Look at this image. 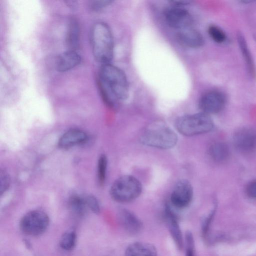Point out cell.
Here are the masks:
<instances>
[{"instance_id": "obj_1", "label": "cell", "mask_w": 256, "mask_h": 256, "mask_svg": "<svg viewBox=\"0 0 256 256\" xmlns=\"http://www.w3.org/2000/svg\"><path fill=\"white\" fill-rule=\"evenodd\" d=\"M98 84L104 100L111 108H116L120 100L128 96L129 86L126 74L110 64H102Z\"/></svg>"}, {"instance_id": "obj_2", "label": "cell", "mask_w": 256, "mask_h": 256, "mask_svg": "<svg viewBox=\"0 0 256 256\" xmlns=\"http://www.w3.org/2000/svg\"><path fill=\"white\" fill-rule=\"evenodd\" d=\"M92 52L95 60L102 64H110L114 54V43L111 30L104 22H97L90 32Z\"/></svg>"}, {"instance_id": "obj_3", "label": "cell", "mask_w": 256, "mask_h": 256, "mask_svg": "<svg viewBox=\"0 0 256 256\" xmlns=\"http://www.w3.org/2000/svg\"><path fill=\"white\" fill-rule=\"evenodd\" d=\"M175 126L180 134L191 136L210 132L214 124L210 115L201 112L179 117Z\"/></svg>"}, {"instance_id": "obj_4", "label": "cell", "mask_w": 256, "mask_h": 256, "mask_svg": "<svg viewBox=\"0 0 256 256\" xmlns=\"http://www.w3.org/2000/svg\"><path fill=\"white\" fill-rule=\"evenodd\" d=\"M178 137L176 133L164 125H156L146 130L140 137L144 145L160 149H169L176 144Z\"/></svg>"}, {"instance_id": "obj_5", "label": "cell", "mask_w": 256, "mask_h": 256, "mask_svg": "<svg viewBox=\"0 0 256 256\" xmlns=\"http://www.w3.org/2000/svg\"><path fill=\"white\" fill-rule=\"evenodd\" d=\"M142 191V184L136 178L124 175L114 182L110 188V194L118 202H128L138 197Z\"/></svg>"}, {"instance_id": "obj_6", "label": "cell", "mask_w": 256, "mask_h": 256, "mask_svg": "<svg viewBox=\"0 0 256 256\" xmlns=\"http://www.w3.org/2000/svg\"><path fill=\"white\" fill-rule=\"evenodd\" d=\"M49 224L46 214L40 210L29 212L24 216L20 222L21 230L25 234L36 236L44 233Z\"/></svg>"}, {"instance_id": "obj_7", "label": "cell", "mask_w": 256, "mask_h": 256, "mask_svg": "<svg viewBox=\"0 0 256 256\" xmlns=\"http://www.w3.org/2000/svg\"><path fill=\"white\" fill-rule=\"evenodd\" d=\"M226 101V96L223 92L212 90L202 94L198 106L202 112L210 115L220 112L224 108Z\"/></svg>"}, {"instance_id": "obj_8", "label": "cell", "mask_w": 256, "mask_h": 256, "mask_svg": "<svg viewBox=\"0 0 256 256\" xmlns=\"http://www.w3.org/2000/svg\"><path fill=\"white\" fill-rule=\"evenodd\" d=\"M236 148L242 154H250L256 149V130L243 127L237 130L232 137Z\"/></svg>"}, {"instance_id": "obj_9", "label": "cell", "mask_w": 256, "mask_h": 256, "mask_svg": "<svg viewBox=\"0 0 256 256\" xmlns=\"http://www.w3.org/2000/svg\"><path fill=\"white\" fill-rule=\"evenodd\" d=\"M164 17L170 26L180 30L191 27L193 22L189 12L180 6H174L167 8L164 12Z\"/></svg>"}, {"instance_id": "obj_10", "label": "cell", "mask_w": 256, "mask_h": 256, "mask_svg": "<svg viewBox=\"0 0 256 256\" xmlns=\"http://www.w3.org/2000/svg\"><path fill=\"white\" fill-rule=\"evenodd\" d=\"M192 197V186L188 180L183 179L175 185L170 196V202L174 207L184 208L190 204Z\"/></svg>"}, {"instance_id": "obj_11", "label": "cell", "mask_w": 256, "mask_h": 256, "mask_svg": "<svg viewBox=\"0 0 256 256\" xmlns=\"http://www.w3.org/2000/svg\"><path fill=\"white\" fill-rule=\"evenodd\" d=\"M164 216L168 230L176 245L178 249H182L184 242L182 232L177 217L168 205H166L165 207Z\"/></svg>"}, {"instance_id": "obj_12", "label": "cell", "mask_w": 256, "mask_h": 256, "mask_svg": "<svg viewBox=\"0 0 256 256\" xmlns=\"http://www.w3.org/2000/svg\"><path fill=\"white\" fill-rule=\"evenodd\" d=\"M120 224L128 234L134 235L140 232L142 224L140 220L132 212L126 209H122L118 214Z\"/></svg>"}, {"instance_id": "obj_13", "label": "cell", "mask_w": 256, "mask_h": 256, "mask_svg": "<svg viewBox=\"0 0 256 256\" xmlns=\"http://www.w3.org/2000/svg\"><path fill=\"white\" fill-rule=\"evenodd\" d=\"M176 36L180 42L189 48H200L204 44L202 35L191 27L180 30Z\"/></svg>"}, {"instance_id": "obj_14", "label": "cell", "mask_w": 256, "mask_h": 256, "mask_svg": "<svg viewBox=\"0 0 256 256\" xmlns=\"http://www.w3.org/2000/svg\"><path fill=\"white\" fill-rule=\"evenodd\" d=\"M80 62V56L76 51L68 50L58 57L56 67L58 71L65 72L78 66Z\"/></svg>"}, {"instance_id": "obj_15", "label": "cell", "mask_w": 256, "mask_h": 256, "mask_svg": "<svg viewBox=\"0 0 256 256\" xmlns=\"http://www.w3.org/2000/svg\"><path fill=\"white\" fill-rule=\"evenodd\" d=\"M87 138V135L84 131L78 129H71L60 137L58 146L62 148H68L84 142Z\"/></svg>"}, {"instance_id": "obj_16", "label": "cell", "mask_w": 256, "mask_h": 256, "mask_svg": "<svg viewBox=\"0 0 256 256\" xmlns=\"http://www.w3.org/2000/svg\"><path fill=\"white\" fill-rule=\"evenodd\" d=\"M124 256H157V250L152 244L134 242L126 248Z\"/></svg>"}, {"instance_id": "obj_17", "label": "cell", "mask_w": 256, "mask_h": 256, "mask_svg": "<svg viewBox=\"0 0 256 256\" xmlns=\"http://www.w3.org/2000/svg\"><path fill=\"white\" fill-rule=\"evenodd\" d=\"M236 38L238 44L244 60L248 71L252 78H255L256 77V68L246 40L241 32H238Z\"/></svg>"}, {"instance_id": "obj_18", "label": "cell", "mask_w": 256, "mask_h": 256, "mask_svg": "<svg viewBox=\"0 0 256 256\" xmlns=\"http://www.w3.org/2000/svg\"><path fill=\"white\" fill-rule=\"evenodd\" d=\"M80 28L77 20L72 18L66 36V44L69 50L76 51L79 45Z\"/></svg>"}, {"instance_id": "obj_19", "label": "cell", "mask_w": 256, "mask_h": 256, "mask_svg": "<svg viewBox=\"0 0 256 256\" xmlns=\"http://www.w3.org/2000/svg\"><path fill=\"white\" fill-rule=\"evenodd\" d=\"M208 154L214 161L223 162L228 159L230 152L226 144L223 142H216L210 146Z\"/></svg>"}, {"instance_id": "obj_20", "label": "cell", "mask_w": 256, "mask_h": 256, "mask_svg": "<svg viewBox=\"0 0 256 256\" xmlns=\"http://www.w3.org/2000/svg\"><path fill=\"white\" fill-rule=\"evenodd\" d=\"M69 207L74 214L78 216H83L88 208L85 198L73 196L68 202Z\"/></svg>"}, {"instance_id": "obj_21", "label": "cell", "mask_w": 256, "mask_h": 256, "mask_svg": "<svg viewBox=\"0 0 256 256\" xmlns=\"http://www.w3.org/2000/svg\"><path fill=\"white\" fill-rule=\"evenodd\" d=\"M76 235L73 232L64 233L60 240V246L64 250H70L74 248L76 242Z\"/></svg>"}, {"instance_id": "obj_22", "label": "cell", "mask_w": 256, "mask_h": 256, "mask_svg": "<svg viewBox=\"0 0 256 256\" xmlns=\"http://www.w3.org/2000/svg\"><path fill=\"white\" fill-rule=\"evenodd\" d=\"M208 31L212 39L217 43H223L226 40V36L225 32L216 26H210L208 28Z\"/></svg>"}, {"instance_id": "obj_23", "label": "cell", "mask_w": 256, "mask_h": 256, "mask_svg": "<svg viewBox=\"0 0 256 256\" xmlns=\"http://www.w3.org/2000/svg\"><path fill=\"white\" fill-rule=\"evenodd\" d=\"M107 164L106 156L104 154L102 155L99 158L98 164V176L101 184H104L105 181Z\"/></svg>"}, {"instance_id": "obj_24", "label": "cell", "mask_w": 256, "mask_h": 256, "mask_svg": "<svg viewBox=\"0 0 256 256\" xmlns=\"http://www.w3.org/2000/svg\"><path fill=\"white\" fill-rule=\"evenodd\" d=\"M186 254L185 256H196L194 240L192 234L188 232L185 236Z\"/></svg>"}, {"instance_id": "obj_25", "label": "cell", "mask_w": 256, "mask_h": 256, "mask_svg": "<svg viewBox=\"0 0 256 256\" xmlns=\"http://www.w3.org/2000/svg\"><path fill=\"white\" fill-rule=\"evenodd\" d=\"M112 0H90L88 2V7L92 12H98L109 6Z\"/></svg>"}, {"instance_id": "obj_26", "label": "cell", "mask_w": 256, "mask_h": 256, "mask_svg": "<svg viewBox=\"0 0 256 256\" xmlns=\"http://www.w3.org/2000/svg\"><path fill=\"white\" fill-rule=\"evenodd\" d=\"M88 208L95 213L100 211V205L97 200L92 196L85 197Z\"/></svg>"}, {"instance_id": "obj_27", "label": "cell", "mask_w": 256, "mask_h": 256, "mask_svg": "<svg viewBox=\"0 0 256 256\" xmlns=\"http://www.w3.org/2000/svg\"><path fill=\"white\" fill-rule=\"evenodd\" d=\"M246 192L248 196L256 199V179L248 184L246 188Z\"/></svg>"}, {"instance_id": "obj_28", "label": "cell", "mask_w": 256, "mask_h": 256, "mask_svg": "<svg viewBox=\"0 0 256 256\" xmlns=\"http://www.w3.org/2000/svg\"><path fill=\"white\" fill-rule=\"evenodd\" d=\"M0 182V190L2 194L8 189L10 184V178L5 172H1Z\"/></svg>"}, {"instance_id": "obj_29", "label": "cell", "mask_w": 256, "mask_h": 256, "mask_svg": "<svg viewBox=\"0 0 256 256\" xmlns=\"http://www.w3.org/2000/svg\"><path fill=\"white\" fill-rule=\"evenodd\" d=\"M170 2L174 4V6H182L184 5L188 4L190 3L191 2L187 0H174L171 1Z\"/></svg>"}]
</instances>
